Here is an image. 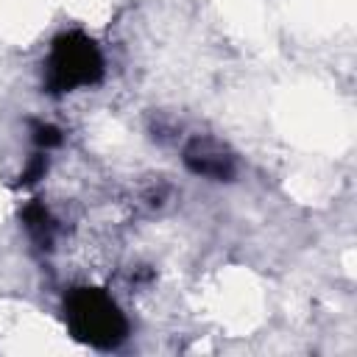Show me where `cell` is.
I'll list each match as a JSON object with an SVG mask.
<instances>
[{"instance_id": "cell-1", "label": "cell", "mask_w": 357, "mask_h": 357, "mask_svg": "<svg viewBox=\"0 0 357 357\" xmlns=\"http://www.w3.org/2000/svg\"><path fill=\"white\" fill-rule=\"evenodd\" d=\"M64 321L78 343L109 351L128 335V321L117 301L103 287H73L64 296Z\"/></svg>"}, {"instance_id": "cell-2", "label": "cell", "mask_w": 357, "mask_h": 357, "mask_svg": "<svg viewBox=\"0 0 357 357\" xmlns=\"http://www.w3.org/2000/svg\"><path fill=\"white\" fill-rule=\"evenodd\" d=\"M103 53L81 31H64L53 39L45 61V89L50 95H64L73 89L95 86L103 78Z\"/></svg>"}, {"instance_id": "cell-3", "label": "cell", "mask_w": 357, "mask_h": 357, "mask_svg": "<svg viewBox=\"0 0 357 357\" xmlns=\"http://www.w3.org/2000/svg\"><path fill=\"white\" fill-rule=\"evenodd\" d=\"M181 159L187 165L190 173L201 176V178H212V181H231L237 173V159L234 153L215 137H192L184 151Z\"/></svg>"}, {"instance_id": "cell-4", "label": "cell", "mask_w": 357, "mask_h": 357, "mask_svg": "<svg viewBox=\"0 0 357 357\" xmlns=\"http://www.w3.org/2000/svg\"><path fill=\"white\" fill-rule=\"evenodd\" d=\"M20 218H22V223H25L28 234H31L42 248H50V245H53V229H56V226H53V218H50V212L45 209L42 201H28V204L22 206Z\"/></svg>"}, {"instance_id": "cell-5", "label": "cell", "mask_w": 357, "mask_h": 357, "mask_svg": "<svg viewBox=\"0 0 357 357\" xmlns=\"http://www.w3.org/2000/svg\"><path fill=\"white\" fill-rule=\"evenodd\" d=\"M33 142L39 151H50V148H59L64 142V134L53 123H33Z\"/></svg>"}, {"instance_id": "cell-6", "label": "cell", "mask_w": 357, "mask_h": 357, "mask_svg": "<svg viewBox=\"0 0 357 357\" xmlns=\"http://www.w3.org/2000/svg\"><path fill=\"white\" fill-rule=\"evenodd\" d=\"M47 151H39V153H33L31 159H28V165H25V170L20 173V187H31V184H36L39 178H45V173H47V156H45Z\"/></svg>"}]
</instances>
